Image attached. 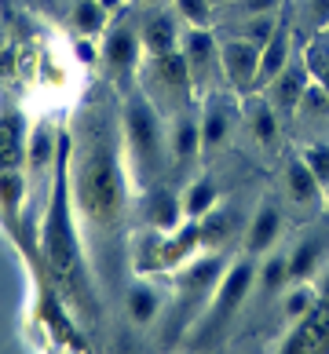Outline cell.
<instances>
[{
  "mask_svg": "<svg viewBox=\"0 0 329 354\" xmlns=\"http://www.w3.org/2000/svg\"><path fill=\"white\" fill-rule=\"evenodd\" d=\"M44 263L51 270L55 285L66 296L85 299V267L81 252H77V234L70 219V183H66V139L59 147V176L55 190H51V208L44 219Z\"/></svg>",
  "mask_w": 329,
  "mask_h": 354,
  "instance_id": "6da1fadb",
  "label": "cell"
},
{
  "mask_svg": "<svg viewBox=\"0 0 329 354\" xmlns=\"http://www.w3.org/2000/svg\"><path fill=\"white\" fill-rule=\"evenodd\" d=\"M73 194H77V205L81 212L99 223V227H110V223L121 219L125 212V176H121V165L110 147H96L85 165L77 168V179H73Z\"/></svg>",
  "mask_w": 329,
  "mask_h": 354,
  "instance_id": "7a4b0ae2",
  "label": "cell"
},
{
  "mask_svg": "<svg viewBox=\"0 0 329 354\" xmlns=\"http://www.w3.org/2000/svg\"><path fill=\"white\" fill-rule=\"evenodd\" d=\"M125 136H128V147L136 153V161L154 172L161 165V128H157L154 106L147 99L132 95L125 102Z\"/></svg>",
  "mask_w": 329,
  "mask_h": 354,
  "instance_id": "3957f363",
  "label": "cell"
},
{
  "mask_svg": "<svg viewBox=\"0 0 329 354\" xmlns=\"http://www.w3.org/2000/svg\"><path fill=\"white\" fill-rule=\"evenodd\" d=\"M260 44H253L249 37H238V41H227L220 44V66L227 73V81L234 88H256V77H260Z\"/></svg>",
  "mask_w": 329,
  "mask_h": 354,
  "instance_id": "277c9868",
  "label": "cell"
},
{
  "mask_svg": "<svg viewBox=\"0 0 329 354\" xmlns=\"http://www.w3.org/2000/svg\"><path fill=\"white\" fill-rule=\"evenodd\" d=\"M311 81H314V77H311V70H308L304 55H300V59H289L285 66H282V73L271 81L274 106H278V110H300V99H304V91H308Z\"/></svg>",
  "mask_w": 329,
  "mask_h": 354,
  "instance_id": "5b68a950",
  "label": "cell"
},
{
  "mask_svg": "<svg viewBox=\"0 0 329 354\" xmlns=\"http://www.w3.org/2000/svg\"><path fill=\"white\" fill-rule=\"evenodd\" d=\"M154 77H157V84H161L172 99L187 102L194 77H190V62H187V55H183L179 48H172V51H165V55L154 59Z\"/></svg>",
  "mask_w": 329,
  "mask_h": 354,
  "instance_id": "8992f818",
  "label": "cell"
},
{
  "mask_svg": "<svg viewBox=\"0 0 329 354\" xmlns=\"http://www.w3.org/2000/svg\"><path fill=\"white\" fill-rule=\"evenodd\" d=\"M249 285H253V263H249V259H242L238 267H231L227 274H223V285H220L216 307H213V318H216V322L231 318V314L242 307V299L249 296Z\"/></svg>",
  "mask_w": 329,
  "mask_h": 354,
  "instance_id": "52a82bcc",
  "label": "cell"
},
{
  "mask_svg": "<svg viewBox=\"0 0 329 354\" xmlns=\"http://www.w3.org/2000/svg\"><path fill=\"white\" fill-rule=\"evenodd\" d=\"M139 51H143V41L132 26H114L107 33V41H103V59L110 62L114 73H125V70L136 66Z\"/></svg>",
  "mask_w": 329,
  "mask_h": 354,
  "instance_id": "ba28073f",
  "label": "cell"
},
{
  "mask_svg": "<svg viewBox=\"0 0 329 354\" xmlns=\"http://www.w3.org/2000/svg\"><path fill=\"white\" fill-rule=\"evenodd\" d=\"M293 59V41H289V26H285V15L278 19V30L271 33V41L263 44L260 51V77H256V88L271 84L274 77L282 73V66Z\"/></svg>",
  "mask_w": 329,
  "mask_h": 354,
  "instance_id": "9c48e42d",
  "label": "cell"
},
{
  "mask_svg": "<svg viewBox=\"0 0 329 354\" xmlns=\"http://www.w3.org/2000/svg\"><path fill=\"white\" fill-rule=\"evenodd\" d=\"M183 55H187V62H190L194 84H202L208 66L220 62V48L213 41V33H208V26H194V30L187 33V41H183Z\"/></svg>",
  "mask_w": 329,
  "mask_h": 354,
  "instance_id": "30bf717a",
  "label": "cell"
},
{
  "mask_svg": "<svg viewBox=\"0 0 329 354\" xmlns=\"http://www.w3.org/2000/svg\"><path fill=\"white\" fill-rule=\"evenodd\" d=\"M278 230H282V216L274 205H263L260 212L253 216V223H249V238H245V252L249 256H260L267 252V248L278 241Z\"/></svg>",
  "mask_w": 329,
  "mask_h": 354,
  "instance_id": "8fae6325",
  "label": "cell"
},
{
  "mask_svg": "<svg viewBox=\"0 0 329 354\" xmlns=\"http://www.w3.org/2000/svg\"><path fill=\"white\" fill-rule=\"evenodd\" d=\"M285 187H289V198H293L296 205H314L322 198V183H319V176L311 172L308 161L300 153L285 168Z\"/></svg>",
  "mask_w": 329,
  "mask_h": 354,
  "instance_id": "7c38bea8",
  "label": "cell"
},
{
  "mask_svg": "<svg viewBox=\"0 0 329 354\" xmlns=\"http://www.w3.org/2000/svg\"><path fill=\"white\" fill-rule=\"evenodd\" d=\"M139 41H143V51H147L150 59L165 55V51H172V48L179 44V33H176V19H172V15H154V19H150L147 26H143Z\"/></svg>",
  "mask_w": 329,
  "mask_h": 354,
  "instance_id": "4fadbf2b",
  "label": "cell"
},
{
  "mask_svg": "<svg viewBox=\"0 0 329 354\" xmlns=\"http://www.w3.org/2000/svg\"><path fill=\"white\" fill-rule=\"evenodd\" d=\"M183 216H187V212H183V201L176 198V194L154 190L150 198H147V223H150V227H157V230H176Z\"/></svg>",
  "mask_w": 329,
  "mask_h": 354,
  "instance_id": "5bb4252c",
  "label": "cell"
},
{
  "mask_svg": "<svg viewBox=\"0 0 329 354\" xmlns=\"http://www.w3.org/2000/svg\"><path fill=\"white\" fill-rule=\"evenodd\" d=\"M22 121L15 113H4L0 117V168H19L22 161Z\"/></svg>",
  "mask_w": 329,
  "mask_h": 354,
  "instance_id": "9a60e30c",
  "label": "cell"
},
{
  "mask_svg": "<svg viewBox=\"0 0 329 354\" xmlns=\"http://www.w3.org/2000/svg\"><path fill=\"white\" fill-rule=\"evenodd\" d=\"M157 310H161V296H157V288L150 281L132 285V292H128V318L136 325H150L157 318Z\"/></svg>",
  "mask_w": 329,
  "mask_h": 354,
  "instance_id": "2e32d148",
  "label": "cell"
},
{
  "mask_svg": "<svg viewBox=\"0 0 329 354\" xmlns=\"http://www.w3.org/2000/svg\"><path fill=\"white\" fill-rule=\"evenodd\" d=\"M216 205V183L213 179H194L190 190L183 194V212L187 219H205Z\"/></svg>",
  "mask_w": 329,
  "mask_h": 354,
  "instance_id": "e0dca14e",
  "label": "cell"
},
{
  "mask_svg": "<svg viewBox=\"0 0 329 354\" xmlns=\"http://www.w3.org/2000/svg\"><path fill=\"white\" fill-rule=\"evenodd\" d=\"M107 15L110 11L103 8L99 0H77L73 4V26H77V33H85V37H99L107 30Z\"/></svg>",
  "mask_w": 329,
  "mask_h": 354,
  "instance_id": "ac0fdd59",
  "label": "cell"
},
{
  "mask_svg": "<svg viewBox=\"0 0 329 354\" xmlns=\"http://www.w3.org/2000/svg\"><path fill=\"white\" fill-rule=\"evenodd\" d=\"M319 259H322V241L319 238H308L304 245H296L293 259H289V281H304L308 274L319 267Z\"/></svg>",
  "mask_w": 329,
  "mask_h": 354,
  "instance_id": "d6986e66",
  "label": "cell"
},
{
  "mask_svg": "<svg viewBox=\"0 0 329 354\" xmlns=\"http://www.w3.org/2000/svg\"><path fill=\"white\" fill-rule=\"evenodd\" d=\"M220 274H223V259H220V256L194 259L190 270H187V288H213Z\"/></svg>",
  "mask_w": 329,
  "mask_h": 354,
  "instance_id": "ffe728a7",
  "label": "cell"
},
{
  "mask_svg": "<svg viewBox=\"0 0 329 354\" xmlns=\"http://www.w3.org/2000/svg\"><path fill=\"white\" fill-rule=\"evenodd\" d=\"M197 150H202V128H197L194 121H183V124L176 128V139H172L176 161H190Z\"/></svg>",
  "mask_w": 329,
  "mask_h": 354,
  "instance_id": "44dd1931",
  "label": "cell"
},
{
  "mask_svg": "<svg viewBox=\"0 0 329 354\" xmlns=\"http://www.w3.org/2000/svg\"><path fill=\"white\" fill-rule=\"evenodd\" d=\"M223 136H227V110L213 106L205 113V124H202V147H220Z\"/></svg>",
  "mask_w": 329,
  "mask_h": 354,
  "instance_id": "7402d4cb",
  "label": "cell"
},
{
  "mask_svg": "<svg viewBox=\"0 0 329 354\" xmlns=\"http://www.w3.org/2000/svg\"><path fill=\"white\" fill-rule=\"evenodd\" d=\"M278 11H271V15H253V19H249V26H245V33L242 37H249V41H253V44H267L271 41V33L274 30H278Z\"/></svg>",
  "mask_w": 329,
  "mask_h": 354,
  "instance_id": "603a6c76",
  "label": "cell"
},
{
  "mask_svg": "<svg viewBox=\"0 0 329 354\" xmlns=\"http://www.w3.org/2000/svg\"><path fill=\"white\" fill-rule=\"evenodd\" d=\"M0 201H4L8 212H15L22 201V176L15 168H0Z\"/></svg>",
  "mask_w": 329,
  "mask_h": 354,
  "instance_id": "cb8c5ba5",
  "label": "cell"
},
{
  "mask_svg": "<svg viewBox=\"0 0 329 354\" xmlns=\"http://www.w3.org/2000/svg\"><path fill=\"white\" fill-rule=\"evenodd\" d=\"M249 124H253V136L260 142H271L274 136H278V117H274L271 106H256L253 113H249Z\"/></svg>",
  "mask_w": 329,
  "mask_h": 354,
  "instance_id": "d4e9b609",
  "label": "cell"
},
{
  "mask_svg": "<svg viewBox=\"0 0 329 354\" xmlns=\"http://www.w3.org/2000/svg\"><path fill=\"white\" fill-rule=\"evenodd\" d=\"M304 62H308L311 77L319 81L322 70L329 66V37H326V33H319V37H314V41L308 44V51H304Z\"/></svg>",
  "mask_w": 329,
  "mask_h": 354,
  "instance_id": "484cf974",
  "label": "cell"
},
{
  "mask_svg": "<svg viewBox=\"0 0 329 354\" xmlns=\"http://www.w3.org/2000/svg\"><path fill=\"white\" fill-rule=\"evenodd\" d=\"M55 153V142H51V132L48 128H37L33 139H30V168H44Z\"/></svg>",
  "mask_w": 329,
  "mask_h": 354,
  "instance_id": "4316f807",
  "label": "cell"
},
{
  "mask_svg": "<svg viewBox=\"0 0 329 354\" xmlns=\"http://www.w3.org/2000/svg\"><path fill=\"white\" fill-rule=\"evenodd\" d=\"M300 157H304L308 168H311L314 176H319L322 190H329V142H322V147H308Z\"/></svg>",
  "mask_w": 329,
  "mask_h": 354,
  "instance_id": "83f0119b",
  "label": "cell"
},
{
  "mask_svg": "<svg viewBox=\"0 0 329 354\" xmlns=\"http://www.w3.org/2000/svg\"><path fill=\"white\" fill-rule=\"evenodd\" d=\"M300 110L304 113H311V117H322V113H329V91L322 88V81L319 84H308V91H304V99H300Z\"/></svg>",
  "mask_w": 329,
  "mask_h": 354,
  "instance_id": "f1b7e54d",
  "label": "cell"
},
{
  "mask_svg": "<svg viewBox=\"0 0 329 354\" xmlns=\"http://www.w3.org/2000/svg\"><path fill=\"white\" fill-rule=\"evenodd\" d=\"M176 11L190 26H208V15H213V0H176Z\"/></svg>",
  "mask_w": 329,
  "mask_h": 354,
  "instance_id": "f546056e",
  "label": "cell"
},
{
  "mask_svg": "<svg viewBox=\"0 0 329 354\" xmlns=\"http://www.w3.org/2000/svg\"><path fill=\"white\" fill-rule=\"evenodd\" d=\"M282 281H289V259L285 256H271L263 259V288H278Z\"/></svg>",
  "mask_w": 329,
  "mask_h": 354,
  "instance_id": "4dcf8cb0",
  "label": "cell"
},
{
  "mask_svg": "<svg viewBox=\"0 0 329 354\" xmlns=\"http://www.w3.org/2000/svg\"><path fill=\"white\" fill-rule=\"evenodd\" d=\"M311 307H314V296H311V288H304V285H296L293 292L285 296V314L289 318H308Z\"/></svg>",
  "mask_w": 329,
  "mask_h": 354,
  "instance_id": "1f68e13d",
  "label": "cell"
},
{
  "mask_svg": "<svg viewBox=\"0 0 329 354\" xmlns=\"http://www.w3.org/2000/svg\"><path fill=\"white\" fill-rule=\"evenodd\" d=\"M227 216H213V212H208L205 216V223H202V227H197V238H202V245H216V241H223V234H227Z\"/></svg>",
  "mask_w": 329,
  "mask_h": 354,
  "instance_id": "d6a6232c",
  "label": "cell"
},
{
  "mask_svg": "<svg viewBox=\"0 0 329 354\" xmlns=\"http://www.w3.org/2000/svg\"><path fill=\"white\" fill-rule=\"evenodd\" d=\"M308 11H311V26H319V33H322L329 26V0H311Z\"/></svg>",
  "mask_w": 329,
  "mask_h": 354,
  "instance_id": "836d02e7",
  "label": "cell"
},
{
  "mask_svg": "<svg viewBox=\"0 0 329 354\" xmlns=\"http://www.w3.org/2000/svg\"><path fill=\"white\" fill-rule=\"evenodd\" d=\"M249 15H271V11L282 8V0H245Z\"/></svg>",
  "mask_w": 329,
  "mask_h": 354,
  "instance_id": "e575fe53",
  "label": "cell"
},
{
  "mask_svg": "<svg viewBox=\"0 0 329 354\" xmlns=\"http://www.w3.org/2000/svg\"><path fill=\"white\" fill-rule=\"evenodd\" d=\"M99 4H103V8H107V11H117V8H121V4H125V0H99Z\"/></svg>",
  "mask_w": 329,
  "mask_h": 354,
  "instance_id": "d590c367",
  "label": "cell"
},
{
  "mask_svg": "<svg viewBox=\"0 0 329 354\" xmlns=\"http://www.w3.org/2000/svg\"><path fill=\"white\" fill-rule=\"evenodd\" d=\"M319 81H322V88H326V91H329V66H326V70H322V77H319Z\"/></svg>",
  "mask_w": 329,
  "mask_h": 354,
  "instance_id": "8d00e7d4",
  "label": "cell"
},
{
  "mask_svg": "<svg viewBox=\"0 0 329 354\" xmlns=\"http://www.w3.org/2000/svg\"><path fill=\"white\" fill-rule=\"evenodd\" d=\"M322 33H326V37H329V26H326V30H322Z\"/></svg>",
  "mask_w": 329,
  "mask_h": 354,
  "instance_id": "74e56055",
  "label": "cell"
},
{
  "mask_svg": "<svg viewBox=\"0 0 329 354\" xmlns=\"http://www.w3.org/2000/svg\"><path fill=\"white\" fill-rule=\"evenodd\" d=\"M213 4H223V0H213Z\"/></svg>",
  "mask_w": 329,
  "mask_h": 354,
  "instance_id": "f35d334b",
  "label": "cell"
},
{
  "mask_svg": "<svg viewBox=\"0 0 329 354\" xmlns=\"http://www.w3.org/2000/svg\"><path fill=\"white\" fill-rule=\"evenodd\" d=\"M326 194H329V190H326Z\"/></svg>",
  "mask_w": 329,
  "mask_h": 354,
  "instance_id": "ab89813d",
  "label": "cell"
}]
</instances>
